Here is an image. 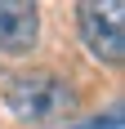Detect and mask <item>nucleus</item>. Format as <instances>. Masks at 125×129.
<instances>
[{"label": "nucleus", "instance_id": "nucleus-3", "mask_svg": "<svg viewBox=\"0 0 125 129\" xmlns=\"http://www.w3.org/2000/svg\"><path fill=\"white\" fill-rule=\"evenodd\" d=\"M40 40V9L27 0H0V53L23 58Z\"/></svg>", "mask_w": 125, "mask_h": 129}, {"label": "nucleus", "instance_id": "nucleus-2", "mask_svg": "<svg viewBox=\"0 0 125 129\" xmlns=\"http://www.w3.org/2000/svg\"><path fill=\"white\" fill-rule=\"evenodd\" d=\"M76 27L85 49L107 67L125 62V5L121 0H85L76 9Z\"/></svg>", "mask_w": 125, "mask_h": 129}, {"label": "nucleus", "instance_id": "nucleus-1", "mask_svg": "<svg viewBox=\"0 0 125 129\" xmlns=\"http://www.w3.org/2000/svg\"><path fill=\"white\" fill-rule=\"evenodd\" d=\"M72 85L54 71H23L5 85V107L18 120H54L72 107Z\"/></svg>", "mask_w": 125, "mask_h": 129}]
</instances>
